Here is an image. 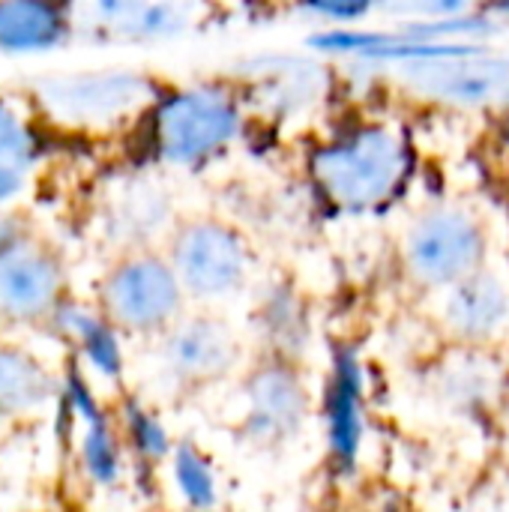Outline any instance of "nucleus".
Returning a JSON list of instances; mask_svg holds the SVG:
<instances>
[{
  "label": "nucleus",
  "instance_id": "f257e3e1",
  "mask_svg": "<svg viewBox=\"0 0 509 512\" xmlns=\"http://www.w3.org/2000/svg\"><path fill=\"white\" fill-rule=\"evenodd\" d=\"M303 171L312 198L333 216H375L405 198L417 153L402 126L354 117L306 150Z\"/></svg>",
  "mask_w": 509,
  "mask_h": 512
},
{
  "label": "nucleus",
  "instance_id": "f03ea898",
  "mask_svg": "<svg viewBox=\"0 0 509 512\" xmlns=\"http://www.w3.org/2000/svg\"><path fill=\"white\" fill-rule=\"evenodd\" d=\"M246 114L249 105L237 81H195L159 90L135 123L141 162L204 168L243 138Z\"/></svg>",
  "mask_w": 509,
  "mask_h": 512
},
{
  "label": "nucleus",
  "instance_id": "7ed1b4c3",
  "mask_svg": "<svg viewBox=\"0 0 509 512\" xmlns=\"http://www.w3.org/2000/svg\"><path fill=\"white\" fill-rule=\"evenodd\" d=\"M411 96L453 111H498L509 102V54L483 39H444L426 54L378 69Z\"/></svg>",
  "mask_w": 509,
  "mask_h": 512
},
{
  "label": "nucleus",
  "instance_id": "20e7f679",
  "mask_svg": "<svg viewBox=\"0 0 509 512\" xmlns=\"http://www.w3.org/2000/svg\"><path fill=\"white\" fill-rule=\"evenodd\" d=\"M489 246V228L480 213L465 204H432L405 228L399 261L414 288L441 294L489 267Z\"/></svg>",
  "mask_w": 509,
  "mask_h": 512
},
{
  "label": "nucleus",
  "instance_id": "39448f33",
  "mask_svg": "<svg viewBox=\"0 0 509 512\" xmlns=\"http://www.w3.org/2000/svg\"><path fill=\"white\" fill-rule=\"evenodd\" d=\"M168 261L189 300L225 303L249 288L255 252L246 234L216 216L189 219L168 234Z\"/></svg>",
  "mask_w": 509,
  "mask_h": 512
},
{
  "label": "nucleus",
  "instance_id": "423d86ee",
  "mask_svg": "<svg viewBox=\"0 0 509 512\" xmlns=\"http://www.w3.org/2000/svg\"><path fill=\"white\" fill-rule=\"evenodd\" d=\"M186 300L168 255L153 246L123 252L99 285V309L132 336H162L183 315Z\"/></svg>",
  "mask_w": 509,
  "mask_h": 512
},
{
  "label": "nucleus",
  "instance_id": "0eeeda50",
  "mask_svg": "<svg viewBox=\"0 0 509 512\" xmlns=\"http://www.w3.org/2000/svg\"><path fill=\"white\" fill-rule=\"evenodd\" d=\"M162 87L153 78L129 69H102L45 78L36 87L42 108L63 126L75 129H120L138 123Z\"/></svg>",
  "mask_w": 509,
  "mask_h": 512
},
{
  "label": "nucleus",
  "instance_id": "6e6552de",
  "mask_svg": "<svg viewBox=\"0 0 509 512\" xmlns=\"http://www.w3.org/2000/svg\"><path fill=\"white\" fill-rule=\"evenodd\" d=\"M309 417L312 396L300 363L261 354L240 384V435L258 450H282L303 435Z\"/></svg>",
  "mask_w": 509,
  "mask_h": 512
},
{
  "label": "nucleus",
  "instance_id": "1a4fd4ad",
  "mask_svg": "<svg viewBox=\"0 0 509 512\" xmlns=\"http://www.w3.org/2000/svg\"><path fill=\"white\" fill-rule=\"evenodd\" d=\"M72 33L93 42L144 45L186 36L204 18V0H72Z\"/></svg>",
  "mask_w": 509,
  "mask_h": 512
},
{
  "label": "nucleus",
  "instance_id": "9d476101",
  "mask_svg": "<svg viewBox=\"0 0 509 512\" xmlns=\"http://www.w3.org/2000/svg\"><path fill=\"white\" fill-rule=\"evenodd\" d=\"M243 348L216 315H180L159 345V366L177 390H204L240 369Z\"/></svg>",
  "mask_w": 509,
  "mask_h": 512
},
{
  "label": "nucleus",
  "instance_id": "9b49d317",
  "mask_svg": "<svg viewBox=\"0 0 509 512\" xmlns=\"http://www.w3.org/2000/svg\"><path fill=\"white\" fill-rule=\"evenodd\" d=\"M324 444L336 474H351L363 456L369 435V387L366 363L351 345L333 351L327 387H324Z\"/></svg>",
  "mask_w": 509,
  "mask_h": 512
},
{
  "label": "nucleus",
  "instance_id": "f8f14e48",
  "mask_svg": "<svg viewBox=\"0 0 509 512\" xmlns=\"http://www.w3.org/2000/svg\"><path fill=\"white\" fill-rule=\"evenodd\" d=\"M249 108L273 120H291L318 108L333 87L327 63L303 54H264L237 81Z\"/></svg>",
  "mask_w": 509,
  "mask_h": 512
},
{
  "label": "nucleus",
  "instance_id": "ddd939ff",
  "mask_svg": "<svg viewBox=\"0 0 509 512\" xmlns=\"http://www.w3.org/2000/svg\"><path fill=\"white\" fill-rule=\"evenodd\" d=\"M66 276L54 252L15 240L0 252V318L12 324L51 321L63 303Z\"/></svg>",
  "mask_w": 509,
  "mask_h": 512
},
{
  "label": "nucleus",
  "instance_id": "4468645a",
  "mask_svg": "<svg viewBox=\"0 0 509 512\" xmlns=\"http://www.w3.org/2000/svg\"><path fill=\"white\" fill-rule=\"evenodd\" d=\"M441 327L456 345L492 348L509 330V282L483 267L441 291Z\"/></svg>",
  "mask_w": 509,
  "mask_h": 512
},
{
  "label": "nucleus",
  "instance_id": "2eb2a0df",
  "mask_svg": "<svg viewBox=\"0 0 509 512\" xmlns=\"http://www.w3.org/2000/svg\"><path fill=\"white\" fill-rule=\"evenodd\" d=\"M171 198L150 177H126L111 186L102 204V222L108 237L129 249H150L156 237L171 234Z\"/></svg>",
  "mask_w": 509,
  "mask_h": 512
},
{
  "label": "nucleus",
  "instance_id": "dca6fc26",
  "mask_svg": "<svg viewBox=\"0 0 509 512\" xmlns=\"http://www.w3.org/2000/svg\"><path fill=\"white\" fill-rule=\"evenodd\" d=\"M507 387V375L486 345H456L435 366L432 390L456 414H486Z\"/></svg>",
  "mask_w": 509,
  "mask_h": 512
},
{
  "label": "nucleus",
  "instance_id": "f3484780",
  "mask_svg": "<svg viewBox=\"0 0 509 512\" xmlns=\"http://www.w3.org/2000/svg\"><path fill=\"white\" fill-rule=\"evenodd\" d=\"M252 330L261 345V354L300 363L315 336L309 300L285 279L264 285L255 297Z\"/></svg>",
  "mask_w": 509,
  "mask_h": 512
},
{
  "label": "nucleus",
  "instance_id": "a211bd4d",
  "mask_svg": "<svg viewBox=\"0 0 509 512\" xmlns=\"http://www.w3.org/2000/svg\"><path fill=\"white\" fill-rule=\"evenodd\" d=\"M66 402L72 417L81 423V438H78V456L87 471V477L96 486H117L123 477V435L114 429L96 396L90 393L87 381L78 375H69L66 381Z\"/></svg>",
  "mask_w": 509,
  "mask_h": 512
},
{
  "label": "nucleus",
  "instance_id": "6ab92c4d",
  "mask_svg": "<svg viewBox=\"0 0 509 512\" xmlns=\"http://www.w3.org/2000/svg\"><path fill=\"white\" fill-rule=\"evenodd\" d=\"M72 33L66 0H0V51L36 54L57 48Z\"/></svg>",
  "mask_w": 509,
  "mask_h": 512
},
{
  "label": "nucleus",
  "instance_id": "aec40b11",
  "mask_svg": "<svg viewBox=\"0 0 509 512\" xmlns=\"http://www.w3.org/2000/svg\"><path fill=\"white\" fill-rule=\"evenodd\" d=\"M54 327L60 336L75 342L84 363L102 378H120L123 375V348H120V327L99 309L90 312L75 303H60L54 312Z\"/></svg>",
  "mask_w": 509,
  "mask_h": 512
},
{
  "label": "nucleus",
  "instance_id": "412c9836",
  "mask_svg": "<svg viewBox=\"0 0 509 512\" xmlns=\"http://www.w3.org/2000/svg\"><path fill=\"white\" fill-rule=\"evenodd\" d=\"M54 396V381L39 360L18 348H0V420L30 417Z\"/></svg>",
  "mask_w": 509,
  "mask_h": 512
},
{
  "label": "nucleus",
  "instance_id": "4be33fe9",
  "mask_svg": "<svg viewBox=\"0 0 509 512\" xmlns=\"http://www.w3.org/2000/svg\"><path fill=\"white\" fill-rule=\"evenodd\" d=\"M39 162V135L24 114L0 102V207L18 198Z\"/></svg>",
  "mask_w": 509,
  "mask_h": 512
},
{
  "label": "nucleus",
  "instance_id": "5701e85b",
  "mask_svg": "<svg viewBox=\"0 0 509 512\" xmlns=\"http://www.w3.org/2000/svg\"><path fill=\"white\" fill-rule=\"evenodd\" d=\"M168 474L183 498V504L195 510H210L222 498V477L216 471V462L198 447V444H174L168 456Z\"/></svg>",
  "mask_w": 509,
  "mask_h": 512
},
{
  "label": "nucleus",
  "instance_id": "b1692460",
  "mask_svg": "<svg viewBox=\"0 0 509 512\" xmlns=\"http://www.w3.org/2000/svg\"><path fill=\"white\" fill-rule=\"evenodd\" d=\"M120 435H123V444L132 450V456L147 468L168 462V456L174 450L171 432L165 429L159 414L150 411L138 399H126L120 405Z\"/></svg>",
  "mask_w": 509,
  "mask_h": 512
},
{
  "label": "nucleus",
  "instance_id": "393cba45",
  "mask_svg": "<svg viewBox=\"0 0 509 512\" xmlns=\"http://www.w3.org/2000/svg\"><path fill=\"white\" fill-rule=\"evenodd\" d=\"M381 12L396 24H438L480 15L486 9L483 0H384Z\"/></svg>",
  "mask_w": 509,
  "mask_h": 512
},
{
  "label": "nucleus",
  "instance_id": "a878e982",
  "mask_svg": "<svg viewBox=\"0 0 509 512\" xmlns=\"http://www.w3.org/2000/svg\"><path fill=\"white\" fill-rule=\"evenodd\" d=\"M381 6L384 0H297V9L324 27H357L381 12Z\"/></svg>",
  "mask_w": 509,
  "mask_h": 512
},
{
  "label": "nucleus",
  "instance_id": "bb28decb",
  "mask_svg": "<svg viewBox=\"0 0 509 512\" xmlns=\"http://www.w3.org/2000/svg\"><path fill=\"white\" fill-rule=\"evenodd\" d=\"M495 141H498L501 153L509 156V102L495 111Z\"/></svg>",
  "mask_w": 509,
  "mask_h": 512
},
{
  "label": "nucleus",
  "instance_id": "cd10ccee",
  "mask_svg": "<svg viewBox=\"0 0 509 512\" xmlns=\"http://www.w3.org/2000/svg\"><path fill=\"white\" fill-rule=\"evenodd\" d=\"M15 240H21L18 222H15L12 216H6V213L0 210V252H3L6 246H12Z\"/></svg>",
  "mask_w": 509,
  "mask_h": 512
},
{
  "label": "nucleus",
  "instance_id": "c85d7f7f",
  "mask_svg": "<svg viewBox=\"0 0 509 512\" xmlns=\"http://www.w3.org/2000/svg\"><path fill=\"white\" fill-rule=\"evenodd\" d=\"M483 9L498 21H509V0H483Z\"/></svg>",
  "mask_w": 509,
  "mask_h": 512
}]
</instances>
